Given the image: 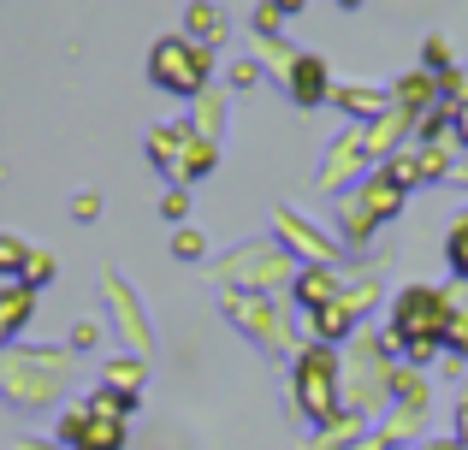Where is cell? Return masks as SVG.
<instances>
[{"label": "cell", "mask_w": 468, "mask_h": 450, "mask_svg": "<svg viewBox=\"0 0 468 450\" xmlns=\"http://www.w3.org/2000/svg\"><path fill=\"white\" fill-rule=\"evenodd\" d=\"M463 137H468V113H463Z\"/></svg>", "instance_id": "8fae6325"}, {"label": "cell", "mask_w": 468, "mask_h": 450, "mask_svg": "<svg viewBox=\"0 0 468 450\" xmlns=\"http://www.w3.org/2000/svg\"><path fill=\"white\" fill-rule=\"evenodd\" d=\"M42 278H54V261H48V255H30V285H42Z\"/></svg>", "instance_id": "ba28073f"}, {"label": "cell", "mask_w": 468, "mask_h": 450, "mask_svg": "<svg viewBox=\"0 0 468 450\" xmlns=\"http://www.w3.org/2000/svg\"><path fill=\"white\" fill-rule=\"evenodd\" d=\"M178 255H202V237H196V231H178Z\"/></svg>", "instance_id": "30bf717a"}, {"label": "cell", "mask_w": 468, "mask_h": 450, "mask_svg": "<svg viewBox=\"0 0 468 450\" xmlns=\"http://www.w3.org/2000/svg\"><path fill=\"white\" fill-rule=\"evenodd\" d=\"M391 332L410 338L415 356H427L439 344V332H445V297L439 290H403L398 314H391Z\"/></svg>", "instance_id": "6da1fadb"}, {"label": "cell", "mask_w": 468, "mask_h": 450, "mask_svg": "<svg viewBox=\"0 0 468 450\" xmlns=\"http://www.w3.org/2000/svg\"><path fill=\"white\" fill-rule=\"evenodd\" d=\"M451 267H457V273H468V214L457 220V231H451Z\"/></svg>", "instance_id": "8992f818"}, {"label": "cell", "mask_w": 468, "mask_h": 450, "mask_svg": "<svg viewBox=\"0 0 468 450\" xmlns=\"http://www.w3.org/2000/svg\"><path fill=\"white\" fill-rule=\"evenodd\" d=\"M184 24H190V36H202V42H214V36H219V12L214 6H190V18H184Z\"/></svg>", "instance_id": "5b68a950"}, {"label": "cell", "mask_w": 468, "mask_h": 450, "mask_svg": "<svg viewBox=\"0 0 468 450\" xmlns=\"http://www.w3.org/2000/svg\"><path fill=\"white\" fill-rule=\"evenodd\" d=\"M291 95H297L303 107H314L320 95H326V66H320L314 54H303L297 66H291Z\"/></svg>", "instance_id": "277c9868"}, {"label": "cell", "mask_w": 468, "mask_h": 450, "mask_svg": "<svg viewBox=\"0 0 468 450\" xmlns=\"http://www.w3.org/2000/svg\"><path fill=\"white\" fill-rule=\"evenodd\" d=\"M255 30H267V36L279 30V0H273V6H261V18H255Z\"/></svg>", "instance_id": "9c48e42d"}, {"label": "cell", "mask_w": 468, "mask_h": 450, "mask_svg": "<svg viewBox=\"0 0 468 450\" xmlns=\"http://www.w3.org/2000/svg\"><path fill=\"white\" fill-rule=\"evenodd\" d=\"M149 78L160 89H178V95H196L207 83V47H190V42H160L154 59H149Z\"/></svg>", "instance_id": "7a4b0ae2"}, {"label": "cell", "mask_w": 468, "mask_h": 450, "mask_svg": "<svg viewBox=\"0 0 468 450\" xmlns=\"http://www.w3.org/2000/svg\"><path fill=\"white\" fill-rule=\"evenodd\" d=\"M66 439L78 450H119V421H90V415H66Z\"/></svg>", "instance_id": "3957f363"}, {"label": "cell", "mask_w": 468, "mask_h": 450, "mask_svg": "<svg viewBox=\"0 0 468 450\" xmlns=\"http://www.w3.org/2000/svg\"><path fill=\"white\" fill-rule=\"evenodd\" d=\"M24 261H30V255H24V243L18 237H0V273H18Z\"/></svg>", "instance_id": "52a82bcc"}]
</instances>
